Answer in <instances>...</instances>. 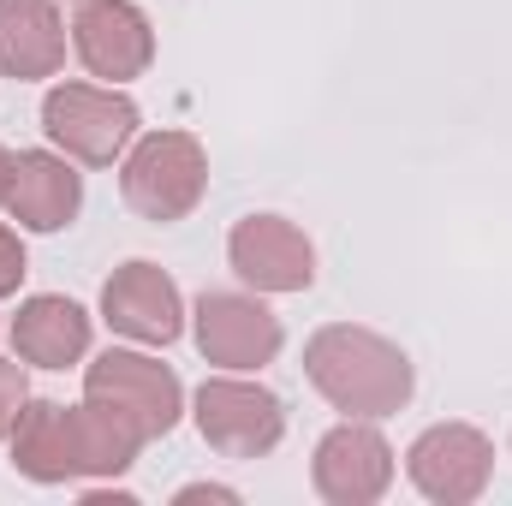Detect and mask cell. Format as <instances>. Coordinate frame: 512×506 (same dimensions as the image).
<instances>
[{
	"label": "cell",
	"instance_id": "5bb4252c",
	"mask_svg": "<svg viewBox=\"0 0 512 506\" xmlns=\"http://www.w3.org/2000/svg\"><path fill=\"white\" fill-rule=\"evenodd\" d=\"M90 340H96V316L78 304V298H60V292H30L12 316V352L36 370H72L90 358Z\"/></svg>",
	"mask_w": 512,
	"mask_h": 506
},
{
	"label": "cell",
	"instance_id": "6da1fadb",
	"mask_svg": "<svg viewBox=\"0 0 512 506\" xmlns=\"http://www.w3.org/2000/svg\"><path fill=\"white\" fill-rule=\"evenodd\" d=\"M304 376L310 387L340 411V417H399L417 393V370L411 358L376 334V328H358V322H328L304 340Z\"/></svg>",
	"mask_w": 512,
	"mask_h": 506
},
{
	"label": "cell",
	"instance_id": "2e32d148",
	"mask_svg": "<svg viewBox=\"0 0 512 506\" xmlns=\"http://www.w3.org/2000/svg\"><path fill=\"white\" fill-rule=\"evenodd\" d=\"M30 399V376H24V358H0V441L12 435L18 411Z\"/></svg>",
	"mask_w": 512,
	"mask_h": 506
},
{
	"label": "cell",
	"instance_id": "d6986e66",
	"mask_svg": "<svg viewBox=\"0 0 512 506\" xmlns=\"http://www.w3.org/2000/svg\"><path fill=\"white\" fill-rule=\"evenodd\" d=\"M12 173H18V155L0 143V209H6V197H12Z\"/></svg>",
	"mask_w": 512,
	"mask_h": 506
},
{
	"label": "cell",
	"instance_id": "4fadbf2b",
	"mask_svg": "<svg viewBox=\"0 0 512 506\" xmlns=\"http://www.w3.org/2000/svg\"><path fill=\"white\" fill-rule=\"evenodd\" d=\"M78 209H84L78 161L60 149H18V173L6 197V215L18 221V233H66Z\"/></svg>",
	"mask_w": 512,
	"mask_h": 506
},
{
	"label": "cell",
	"instance_id": "30bf717a",
	"mask_svg": "<svg viewBox=\"0 0 512 506\" xmlns=\"http://www.w3.org/2000/svg\"><path fill=\"white\" fill-rule=\"evenodd\" d=\"M72 54L90 78L131 84L155 66V24L137 0H78L72 12Z\"/></svg>",
	"mask_w": 512,
	"mask_h": 506
},
{
	"label": "cell",
	"instance_id": "52a82bcc",
	"mask_svg": "<svg viewBox=\"0 0 512 506\" xmlns=\"http://www.w3.org/2000/svg\"><path fill=\"white\" fill-rule=\"evenodd\" d=\"M405 477L423 501L471 506L483 501V489L495 477V441L477 423H429L405 447Z\"/></svg>",
	"mask_w": 512,
	"mask_h": 506
},
{
	"label": "cell",
	"instance_id": "e0dca14e",
	"mask_svg": "<svg viewBox=\"0 0 512 506\" xmlns=\"http://www.w3.org/2000/svg\"><path fill=\"white\" fill-rule=\"evenodd\" d=\"M24 274H30L24 239H18V227H6V221H0V298H18Z\"/></svg>",
	"mask_w": 512,
	"mask_h": 506
},
{
	"label": "cell",
	"instance_id": "8fae6325",
	"mask_svg": "<svg viewBox=\"0 0 512 506\" xmlns=\"http://www.w3.org/2000/svg\"><path fill=\"white\" fill-rule=\"evenodd\" d=\"M102 322L120 340H131V346H173L185 334L191 310H185V298H179V286H173L167 268L131 256V262H120L102 280Z\"/></svg>",
	"mask_w": 512,
	"mask_h": 506
},
{
	"label": "cell",
	"instance_id": "7a4b0ae2",
	"mask_svg": "<svg viewBox=\"0 0 512 506\" xmlns=\"http://www.w3.org/2000/svg\"><path fill=\"white\" fill-rule=\"evenodd\" d=\"M209 191V149L197 131H137L120 155V197L137 221L173 227L185 221Z\"/></svg>",
	"mask_w": 512,
	"mask_h": 506
},
{
	"label": "cell",
	"instance_id": "5b68a950",
	"mask_svg": "<svg viewBox=\"0 0 512 506\" xmlns=\"http://www.w3.org/2000/svg\"><path fill=\"white\" fill-rule=\"evenodd\" d=\"M191 417H197V435L209 441V453H221V459H268L286 441V399L262 381L233 376V370L209 376L191 393Z\"/></svg>",
	"mask_w": 512,
	"mask_h": 506
},
{
	"label": "cell",
	"instance_id": "8992f818",
	"mask_svg": "<svg viewBox=\"0 0 512 506\" xmlns=\"http://www.w3.org/2000/svg\"><path fill=\"white\" fill-rule=\"evenodd\" d=\"M191 340H197L203 364L233 370V376H256L280 358L286 328L262 304V292H203L191 304Z\"/></svg>",
	"mask_w": 512,
	"mask_h": 506
},
{
	"label": "cell",
	"instance_id": "ba28073f",
	"mask_svg": "<svg viewBox=\"0 0 512 506\" xmlns=\"http://www.w3.org/2000/svg\"><path fill=\"white\" fill-rule=\"evenodd\" d=\"M310 489L328 506H376L393 489V447L370 417L334 423L310 453Z\"/></svg>",
	"mask_w": 512,
	"mask_h": 506
},
{
	"label": "cell",
	"instance_id": "9c48e42d",
	"mask_svg": "<svg viewBox=\"0 0 512 506\" xmlns=\"http://www.w3.org/2000/svg\"><path fill=\"white\" fill-rule=\"evenodd\" d=\"M227 262L233 274L262 292V298H292L316 286V245L298 221L286 215H245L227 233Z\"/></svg>",
	"mask_w": 512,
	"mask_h": 506
},
{
	"label": "cell",
	"instance_id": "3957f363",
	"mask_svg": "<svg viewBox=\"0 0 512 506\" xmlns=\"http://www.w3.org/2000/svg\"><path fill=\"white\" fill-rule=\"evenodd\" d=\"M137 126H143V114L120 84L72 78V84H54L42 96V137L60 155H72L78 167H114L137 143Z\"/></svg>",
	"mask_w": 512,
	"mask_h": 506
},
{
	"label": "cell",
	"instance_id": "7c38bea8",
	"mask_svg": "<svg viewBox=\"0 0 512 506\" xmlns=\"http://www.w3.org/2000/svg\"><path fill=\"white\" fill-rule=\"evenodd\" d=\"M12 471L54 489V483H90V459H84V417L78 405H60V399H24L12 435Z\"/></svg>",
	"mask_w": 512,
	"mask_h": 506
},
{
	"label": "cell",
	"instance_id": "277c9868",
	"mask_svg": "<svg viewBox=\"0 0 512 506\" xmlns=\"http://www.w3.org/2000/svg\"><path fill=\"white\" fill-rule=\"evenodd\" d=\"M84 399L126 417L143 441L173 435L179 417H185V381L173 376V364H161L149 352H131V346H108L96 364H84Z\"/></svg>",
	"mask_w": 512,
	"mask_h": 506
},
{
	"label": "cell",
	"instance_id": "9a60e30c",
	"mask_svg": "<svg viewBox=\"0 0 512 506\" xmlns=\"http://www.w3.org/2000/svg\"><path fill=\"white\" fill-rule=\"evenodd\" d=\"M72 24L60 18V0H0V78L12 84H42L66 66V36Z\"/></svg>",
	"mask_w": 512,
	"mask_h": 506
},
{
	"label": "cell",
	"instance_id": "ac0fdd59",
	"mask_svg": "<svg viewBox=\"0 0 512 506\" xmlns=\"http://www.w3.org/2000/svg\"><path fill=\"white\" fill-rule=\"evenodd\" d=\"M173 501H179V506H191V501H239V489H221V483H191V489H179Z\"/></svg>",
	"mask_w": 512,
	"mask_h": 506
}]
</instances>
